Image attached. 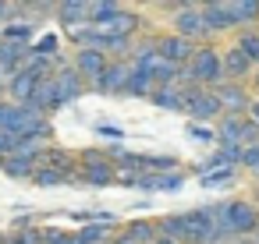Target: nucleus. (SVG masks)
<instances>
[{
  "instance_id": "nucleus-43",
  "label": "nucleus",
  "mask_w": 259,
  "mask_h": 244,
  "mask_svg": "<svg viewBox=\"0 0 259 244\" xmlns=\"http://www.w3.org/2000/svg\"><path fill=\"white\" fill-rule=\"evenodd\" d=\"M0 244H8V240H4V237H0Z\"/></svg>"
},
{
  "instance_id": "nucleus-4",
  "label": "nucleus",
  "mask_w": 259,
  "mask_h": 244,
  "mask_svg": "<svg viewBox=\"0 0 259 244\" xmlns=\"http://www.w3.org/2000/svg\"><path fill=\"white\" fill-rule=\"evenodd\" d=\"M170 25H174V36H185V39H192V43H199V46L209 43V32H206V25H202L199 4H178Z\"/></svg>"
},
{
  "instance_id": "nucleus-26",
  "label": "nucleus",
  "mask_w": 259,
  "mask_h": 244,
  "mask_svg": "<svg viewBox=\"0 0 259 244\" xmlns=\"http://www.w3.org/2000/svg\"><path fill=\"white\" fill-rule=\"evenodd\" d=\"M252 64H259V32L255 29H245V32H238V43H234Z\"/></svg>"
},
{
  "instance_id": "nucleus-44",
  "label": "nucleus",
  "mask_w": 259,
  "mask_h": 244,
  "mask_svg": "<svg viewBox=\"0 0 259 244\" xmlns=\"http://www.w3.org/2000/svg\"><path fill=\"white\" fill-rule=\"evenodd\" d=\"M255 244H259V240H255Z\"/></svg>"
},
{
  "instance_id": "nucleus-37",
  "label": "nucleus",
  "mask_w": 259,
  "mask_h": 244,
  "mask_svg": "<svg viewBox=\"0 0 259 244\" xmlns=\"http://www.w3.org/2000/svg\"><path fill=\"white\" fill-rule=\"evenodd\" d=\"M248 120H255V124H259V99H252V110H248Z\"/></svg>"
},
{
  "instance_id": "nucleus-45",
  "label": "nucleus",
  "mask_w": 259,
  "mask_h": 244,
  "mask_svg": "<svg viewBox=\"0 0 259 244\" xmlns=\"http://www.w3.org/2000/svg\"><path fill=\"white\" fill-rule=\"evenodd\" d=\"M255 32H259V29H255Z\"/></svg>"
},
{
  "instance_id": "nucleus-19",
  "label": "nucleus",
  "mask_w": 259,
  "mask_h": 244,
  "mask_svg": "<svg viewBox=\"0 0 259 244\" xmlns=\"http://www.w3.org/2000/svg\"><path fill=\"white\" fill-rule=\"evenodd\" d=\"M54 15L61 18L64 29L68 25H82V22H89V4H85V0H61Z\"/></svg>"
},
{
  "instance_id": "nucleus-15",
  "label": "nucleus",
  "mask_w": 259,
  "mask_h": 244,
  "mask_svg": "<svg viewBox=\"0 0 259 244\" xmlns=\"http://www.w3.org/2000/svg\"><path fill=\"white\" fill-rule=\"evenodd\" d=\"M29 106H32V110H39L43 117H47V113H54V110H61V99H57V85H54V78H43V82L36 85V92H32V99H29Z\"/></svg>"
},
{
  "instance_id": "nucleus-23",
  "label": "nucleus",
  "mask_w": 259,
  "mask_h": 244,
  "mask_svg": "<svg viewBox=\"0 0 259 244\" xmlns=\"http://www.w3.org/2000/svg\"><path fill=\"white\" fill-rule=\"evenodd\" d=\"M110 233H114V226H103V223H85L75 237H78L82 244H110Z\"/></svg>"
},
{
  "instance_id": "nucleus-17",
  "label": "nucleus",
  "mask_w": 259,
  "mask_h": 244,
  "mask_svg": "<svg viewBox=\"0 0 259 244\" xmlns=\"http://www.w3.org/2000/svg\"><path fill=\"white\" fill-rule=\"evenodd\" d=\"M245 120L248 117H220L217 120V145H238L241 149V131H245Z\"/></svg>"
},
{
  "instance_id": "nucleus-41",
  "label": "nucleus",
  "mask_w": 259,
  "mask_h": 244,
  "mask_svg": "<svg viewBox=\"0 0 259 244\" xmlns=\"http://www.w3.org/2000/svg\"><path fill=\"white\" fill-rule=\"evenodd\" d=\"M231 244H255V237H238V240H231Z\"/></svg>"
},
{
  "instance_id": "nucleus-38",
  "label": "nucleus",
  "mask_w": 259,
  "mask_h": 244,
  "mask_svg": "<svg viewBox=\"0 0 259 244\" xmlns=\"http://www.w3.org/2000/svg\"><path fill=\"white\" fill-rule=\"evenodd\" d=\"M110 244H135V240H132V237H124V233H117V237H114Z\"/></svg>"
},
{
  "instance_id": "nucleus-13",
  "label": "nucleus",
  "mask_w": 259,
  "mask_h": 244,
  "mask_svg": "<svg viewBox=\"0 0 259 244\" xmlns=\"http://www.w3.org/2000/svg\"><path fill=\"white\" fill-rule=\"evenodd\" d=\"M224 11H227L231 25L245 32L248 25L259 22V0H224Z\"/></svg>"
},
{
  "instance_id": "nucleus-42",
  "label": "nucleus",
  "mask_w": 259,
  "mask_h": 244,
  "mask_svg": "<svg viewBox=\"0 0 259 244\" xmlns=\"http://www.w3.org/2000/svg\"><path fill=\"white\" fill-rule=\"evenodd\" d=\"M156 244H174V240H163V237H156Z\"/></svg>"
},
{
  "instance_id": "nucleus-7",
  "label": "nucleus",
  "mask_w": 259,
  "mask_h": 244,
  "mask_svg": "<svg viewBox=\"0 0 259 244\" xmlns=\"http://www.w3.org/2000/svg\"><path fill=\"white\" fill-rule=\"evenodd\" d=\"M185 113L192 117V124H217V120L224 117V106H220V99H217L209 89H199V92L188 99Z\"/></svg>"
},
{
  "instance_id": "nucleus-9",
  "label": "nucleus",
  "mask_w": 259,
  "mask_h": 244,
  "mask_svg": "<svg viewBox=\"0 0 259 244\" xmlns=\"http://www.w3.org/2000/svg\"><path fill=\"white\" fill-rule=\"evenodd\" d=\"M54 85H57V99H61V106H68V103H75V99H82L85 96V82H82V75L71 68V64H64L57 75H54Z\"/></svg>"
},
{
  "instance_id": "nucleus-35",
  "label": "nucleus",
  "mask_w": 259,
  "mask_h": 244,
  "mask_svg": "<svg viewBox=\"0 0 259 244\" xmlns=\"http://www.w3.org/2000/svg\"><path fill=\"white\" fill-rule=\"evenodd\" d=\"M96 135H103V138H124V131L117 124H96Z\"/></svg>"
},
{
  "instance_id": "nucleus-33",
  "label": "nucleus",
  "mask_w": 259,
  "mask_h": 244,
  "mask_svg": "<svg viewBox=\"0 0 259 244\" xmlns=\"http://www.w3.org/2000/svg\"><path fill=\"white\" fill-rule=\"evenodd\" d=\"M18 145H22V142H18L15 131H0V156H4V159H8L11 152H18Z\"/></svg>"
},
{
  "instance_id": "nucleus-10",
  "label": "nucleus",
  "mask_w": 259,
  "mask_h": 244,
  "mask_svg": "<svg viewBox=\"0 0 259 244\" xmlns=\"http://www.w3.org/2000/svg\"><path fill=\"white\" fill-rule=\"evenodd\" d=\"M107 64H110V57H107V53H100V50H78L71 68L82 75V82H85V85H93V82L107 71Z\"/></svg>"
},
{
  "instance_id": "nucleus-20",
  "label": "nucleus",
  "mask_w": 259,
  "mask_h": 244,
  "mask_svg": "<svg viewBox=\"0 0 259 244\" xmlns=\"http://www.w3.org/2000/svg\"><path fill=\"white\" fill-rule=\"evenodd\" d=\"M121 233L132 237L135 244H156V223H153V219H132Z\"/></svg>"
},
{
  "instance_id": "nucleus-5",
  "label": "nucleus",
  "mask_w": 259,
  "mask_h": 244,
  "mask_svg": "<svg viewBox=\"0 0 259 244\" xmlns=\"http://www.w3.org/2000/svg\"><path fill=\"white\" fill-rule=\"evenodd\" d=\"M217 99H220V106H224V113L227 117H248V110H252V92H248V85H241V82H224V85H217V89H209Z\"/></svg>"
},
{
  "instance_id": "nucleus-29",
  "label": "nucleus",
  "mask_w": 259,
  "mask_h": 244,
  "mask_svg": "<svg viewBox=\"0 0 259 244\" xmlns=\"http://www.w3.org/2000/svg\"><path fill=\"white\" fill-rule=\"evenodd\" d=\"M8 244H43V230L39 226H29V230H18Z\"/></svg>"
},
{
  "instance_id": "nucleus-31",
  "label": "nucleus",
  "mask_w": 259,
  "mask_h": 244,
  "mask_svg": "<svg viewBox=\"0 0 259 244\" xmlns=\"http://www.w3.org/2000/svg\"><path fill=\"white\" fill-rule=\"evenodd\" d=\"M139 177H142L139 170H128V166H117V163H114V184H132V188H135Z\"/></svg>"
},
{
  "instance_id": "nucleus-34",
  "label": "nucleus",
  "mask_w": 259,
  "mask_h": 244,
  "mask_svg": "<svg viewBox=\"0 0 259 244\" xmlns=\"http://www.w3.org/2000/svg\"><path fill=\"white\" fill-rule=\"evenodd\" d=\"M192 138H199V142H217V128H209V124H192Z\"/></svg>"
},
{
  "instance_id": "nucleus-3",
  "label": "nucleus",
  "mask_w": 259,
  "mask_h": 244,
  "mask_svg": "<svg viewBox=\"0 0 259 244\" xmlns=\"http://www.w3.org/2000/svg\"><path fill=\"white\" fill-rule=\"evenodd\" d=\"M78 180H85L93 188L114 184V156L110 152H100V149H85L78 156Z\"/></svg>"
},
{
  "instance_id": "nucleus-36",
  "label": "nucleus",
  "mask_w": 259,
  "mask_h": 244,
  "mask_svg": "<svg viewBox=\"0 0 259 244\" xmlns=\"http://www.w3.org/2000/svg\"><path fill=\"white\" fill-rule=\"evenodd\" d=\"M15 11H11V4H4V0H0V22H8Z\"/></svg>"
},
{
  "instance_id": "nucleus-21",
  "label": "nucleus",
  "mask_w": 259,
  "mask_h": 244,
  "mask_svg": "<svg viewBox=\"0 0 259 244\" xmlns=\"http://www.w3.org/2000/svg\"><path fill=\"white\" fill-rule=\"evenodd\" d=\"M156 237H163V240H174V244H185V230H181V212H174V216H163V219H156Z\"/></svg>"
},
{
  "instance_id": "nucleus-12",
  "label": "nucleus",
  "mask_w": 259,
  "mask_h": 244,
  "mask_svg": "<svg viewBox=\"0 0 259 244\" xmlns=\"http://www.w3.org/2000/svg\"><path fill=\"white\" fill-rule=\"evenodd\" d=\"M93 29H96L100 36H124V39H132V36L142 29V18H139L135 11H124V8H121V11H117L110 22H103V25H93Z\"/></svg>"
},
{
  "instance_id": "nucleus-1",
  "label": "nucleus",
  "mask_w": 259,
  "mask_h": 244,
  "mask_svg": "<svg viewBox=\"0 0 259 244\" xmlns=\"http://www.w3.org/2000/svg\"><path fill=\"white\" fill-rule=\"evenodd\" d=\"M217 216H220V226L231 240L238 237H252L259 230V209L252 205V198H227V202H217Z\"/></svg>"
},
{
  "instance_id": "nucleus-27",
  "label": "nucleus",
  "mask_w": 259,
  "mask_h": 244,
  "mask_svg": "<svg viewBox=\"0 0 259 244\" xmlns=\"http://www.w3.org/2000/svg\"><path fill=\"white\" fill-rule=\"evenodd\" d=\"M0 39H4V43H29V39H32V22L4 25V29H0Z\"/></svg>"
},
{
  "instance_id": "nucleus-18",
  "label": "nucleus",
  "mask_w": 259,
  "mask_h": 244,
  "mask_svg": "<svg viewBox=\"0 0 259 244\" xmlns=\"http://www.w3.org/2000/svg\"><path fill=\"white\" fill-rule=\"evenodd\" d=\"M36 85H39V78H36V75H29V71L22 68V71H18L11 82H8V96H11V99L22 106V103H29V99H32Z\"/></svg>"
},
{
  "instance_id": "nucleus-24",
  "label": "nucleus",
  "mask_w": 259,
  "mask_h": 244,
  "mask_svg": "<svg viewBox=\"0 0 259 244\" xmlns=\"http://www.w3.org/2000/svg\"><path fill=\"white\" fill-rule=\"evenodd\" d=\"M153 89H156V85H153V78L132 68V78H128V85H124V96H146V99H149V96H153Z\"/></svg>"
},
{
  "instance_id": "nucleus-40",
  "label": "nucleus",
  "mask_w": 259,
  "mask_h": 244,
  "mask_svg": "<svg viewBox=\"0 0 259 244\" xmlns=\"http://www.w3.org/2000/svg\"><path fill=\"white\" fill-rule=\"evenodd\" d=\"M252 89H255V92H259V68H255V71H252Z\"/></svg>"
},
{
  "instance_id": "nucleus-32",
  "label": "nucleus",
  "mask_w": 259,
  "mask_h": 244,
  "mask_svg": "<svg viewBox=\"0 0 259 244\" xmlns=\"http://www.w3.org/2000/svg\"><path fill=\"white\" fill-rule=\"evenodd\" d=\"M234 180V170H213L202 177V188H217V184H231Z\"/></svg>"
},
{
  "instance_id": "nucleus-30",
  "label": "nucleus",
  "mask_w": 259,
  "mask_h": 244,
  "mask_svg": "<svg viewBox=\"0 0 259 244\" xmlns=\"http://www.w3.org/2000/svg\"><path fill=\"white\" fill-rule=\"evenodd\" d=\"M57 46H61L57 36H43V39L32 46V53H39V57H57Z\"/></svg>"
},
{
  "instance_id": "nucleus-28",
  "label": "nucleus",
  "mask_w": 259,
  "mask_h": 244,
  "mask_svg": "<svg viewBox=\"0 0 259 244\" xmlns=\"http://www.w3.org/2000/svg\"><path fill=\"white\" fill-rule=\"evenodd\" d=\"M32 180H36L39 188H57V184H64L68 177H64V173H57V170H50V166H36Z\"/></svg>"
},
{
  "instance_id": "nucleus-22",
  "label": "nucleus",
  "mask_w": 259,
  "mask_h": 244,
  "mask_svg": "<svg viewBox=\"0 0 259 244\" xmlns=\"http://www.w3.org/2000/svg\"><path fill=\"white\" fill-rule=\"evenodd\" d=\"M39 166V159H29V156H8L4 159V173L8 177H32Z\"/></svg>"
},
{
  "instance_id": "nucleus-11",
  "label": "nucleus",
  "mask_w": 259,
  "mask_h": 244,
  "mask_svg": "<svg viewBox=\"0 0 259 244\" xmlns=\"http://www.w3.org/2000/svg\"><path fill=\"white\" fill-rule=\"evenodd\" d=\"M220 64H224V78H227V82H241V85H245V78H252V71H255V64H252L238 46H227V50L220 53Z\"/></svg>"
},
{
  "instance_id": "nucleus-16",
  "label": "nucleus",
  "mask_w": 259,
  "mask_h": 244,
  "mask_svg": "<svg viewBox=\"0 0 259 244\" xmlns=\"http://www.w3.org/2000/svg\"><path fill=\"white\" fill-rule=\"evenodd\" d=\"M185 184V170H174V173H142L135 188L142 191H178Z\"/></svg>"
},
{
  "instance_id": "nucleus-2",
  "label": "nucleus",
  "mask_w": 259,
  "mask_h": 244,
  "mask_svg": "<svg viewBox=\"0 0 259 244\" xmlns=\"http://www.w3.org/2000/svg\"><path fill=\"white\" fill-rule=\"evenodd\" d=\"M185 68H188V75H192V85L217 89V85L227 82V78H224V64H220V50H217L213 43H202V46L195 50V57H192Z\"/></svg>"
},
{
  "instance_id": "nucleus-14",
  "label": "nucleus",
  "mask_w": 259,
  "mask_h": 244,
  "mask_svg": "<svg viewBox=\"0 0 259 244\" xmlns=\"http://www.w3.org/2000/svg\"><path fill=\"white\" fill-rule=\"evenodd\" d=\"M199 11H202V25H206L209 39L220 36V32H231V29H234L231 18H227V11H224V0H209V4H202Z\"/></svg>"
},
{
  "instance_id": "nucleus-39",
  "label": "nucleus",
  "mask_w": 259,
  "mask_h": 244,
  "mask_svg": "<svg viewBox=\"0 0 259 244\" xmlns=\"http://www.w3.org/2000/svg\"><path fill=\"white\" fill-rule=\"evenodd\" d=\"M252 205H255V209H259V184H255V188H252Z\"/></svg>"
},
{
  "instance_id": "nucleus-6",
  "label": "nucleus",
  "mask_w": 259,
  "mask_h": 244,
  "mask_svg": "<svg viewBox=\"0 0 259 244\" xmlns=\"http://www.w3.org/2000/svg\"><path fill=\"white\" fill-rule=\"evenodd\" d=\"M195 50H199V43H192V39H185V36H174V32H167V36H156V53H160L167 64H178V68H185V64L195 57Z\"/></svg>"
},
{
  "instance_id": "nucleus-8",
  "label": "nucleus",
  "mask_w": 259,
  "mask_h": 244,
  "mask_svg": "<svg viewBox=\"0 0 259 244\" xmlns=\"http://www.w3.org/2000/svg\"><path fill=\"white\" fill-rule=\"evenodd\" d=\"M128 78H132V60H110L107 71L93 82V89L103 92V96H117V92H124Z\"/></svg>"
},
{
  "instance_id": "nucleus-25",
  "label": "nucleus",
  "mask_w": 259,
  "mask_h": 244,
  "mask_svg": "<svg viewBox=\"0 0 259 244\" xmlns=\"http://www.w3.org/2000/svg\"><path fill=\"white\" fill-rule=\"evenodd\" d=\"M181 170L174 156H142V173H174Z\"/></svg>"
}]
</instances>
